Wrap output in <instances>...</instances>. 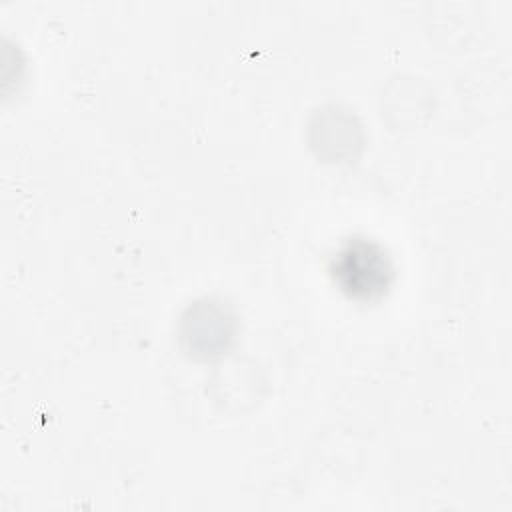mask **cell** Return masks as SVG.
Wrapping results in <instances>:
<instances>
[{"mask_svg": "<svg viewBox=\"0 0 512 512\" xmlns=\"http://www.w3.org/2000/svg\"><path fill=\"white\" fill-rule=\"evenodd\" d=\"M340 288L354 298L380 296L392 278V266L384 252L366 240H352L340 248L332 262Z\"/></svg>", "mask_w": 512, "mask_h": 512, "instance_id": "cell-1", "label": "cell"}]
</instances>
